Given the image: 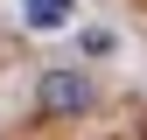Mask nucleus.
Wrapping results in <instances>:
<instances>
[{"label": "nucleus", "mask_w": 147, "mask_h": 140, "mask_svg": "<svg viewBox=\"0 0 147 140\" xmlns=\"http://www.w3.org/2000/svg\"><path fill=\"white\" fill-rule=\"evenodd\" d=\"M84 105H91V77H84V70H42V84H35V112H42V119H77L84 112Z\"/></svg>", "instance_id": "obj_1"}, {"label": "nucleus", "mask_w": 147, "mask_h": 140, "mask_svg": "<svg viewBox=\"0 0 147 140\" xmlns=\"http://www.w3.org/2000/svg\"><path fill=\"white\" fill-rule=\"evenodd\" d=\"M21 14H28L35 28H63L70 21V0H21Z\"/></svg>", "instance_id": "obj_2"}]
</instances>
